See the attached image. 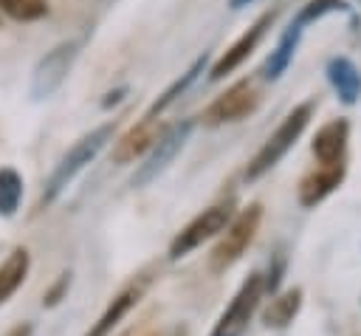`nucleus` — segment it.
Masks as SVG:
<instances>
[{"label": "nucleus", "instance_id": "1", "mask_svg": "<svg viewBox=\"0 0 361 336\" xmlns=\"http://www.w3.org/2000/svg\"><path fill=\"white\" fill-rule=\"evenodd\" d=\"M113 133H116V121H104V124H99L96 130L85 133V136L59 158V164L54 167L48 184H45V189H42V203H54V200L65 192V186L113 141Z\"/></svg>", "mask_w": 361, "mask_h": 336}, {"label": "nucleus", "instance_id": "2", "mask_svg": "<svg viewBox=\"0 0 361 336\" xmlns=\"http://www.w3.org/2000/svg\"><path fill=\"white\" fill-rule=\"evenodd\" d=\"M313 107H316V102L313 99H307V102H302V104H296L282 121H279V127L265 138V144L257 150V155L251 158V164H248V169H245V181H257V178H262L268 169H274L282 158H285V152L299 141V136L305 133V127H307V121H310V116H313Z\"/></svg>", "mask_w": 361, "mask_h": 336}, {"label": "nucleus", "instance_id": "3", "mask_svg": "<svg viewBox=\"0 0 361 336\" xmlns=\"http://www.w3.org/2000/svg\"><path fill=\"white\" fill-rule=\"evenodd\" d=\"M192 130H195V121L192 119H180V121L169 124L166 130H161V136L155 138V144L147 150L144 161L138 164V169L133 175V186H147L149 181H155L172 164V158L183 150V144L189 141Z\"/></svg>", "mask_w": 361, "mask_h": 336}, {"label": "nucleus", "instance_id": "4", "mask_svg": "<svg viewBox=\"0 0 361 336\" xmlns=\"http://www.w3.org/2000/svg\"><path fill=\"white\" fill-rule=\"evenodd\" d=\"M79 48H82L79 40H65L54 45L45 56H39V62L31 71V99H48L62 88L79 56Z\"/></svg>", "mask_w": 361, "mask_h": 336}, {"label": "nucleus", "instance_id": "5", "mask_svg": "<svg viewBox=\"0 0 361 336\" xmlns=\"http://www.w3.org/2000/svg\"><path fill=\"white\" fill-rule=\"evenodd\" d=\"M259 220H262L259 203H251L237 217H231V223L226 226L223 237L217 240V246L212 251V271H226L231 263H237L243 257V251L251 246V240L259 229Z\"/></svg>", "mask_w": 361, "mask_h": 336}, {"label": "nucleus", "instance_id": "6", "mask_svg": "<svg viewBox=\"0 0 361 336\" xmlns=\"http://www.w3.org/2000/svg\"><path fill=\"white\" fill-rule=\"evenodd\" d=\"M259 107V93L254 88L251 79H240L234 82L226 93H220L200 116V121L206 127H220V124H231L240 119H248L254 110Z\"/></svg>", "mask_w": 361, "mask_h": 336}, {"label": "nucleus", "instance_id": "7", "mask_svg": "<svg viewBox=\"0 0 361 336\" xmlns=\"http://www.w3.org/2000/svg\"><path fill=\"white\" fill-rule=\"evenodd\" d=\"M231 209H234L231 203H217V206L203 209L195 220H189V223L175 234V240L169 243V260H180V257H186L192 248H197L203 240L220 234V232L231 223Z\"/></svg>", "mask_w": 361, "mask_h": 336}, {"label": "nucleus", "instance_id": "8", "mask_svg": "<svg viewBox=\"0 0 361 336\" xmlns=\"http://www.w3.org/2000/svg\"><path fill=\"white\" fill-rule=\"evenodd\" d=\"M274 20H276V11H265V14H262V17H259V20H257V23H254V25H251V28H248L231 48H226V54L209 68V79H212V82H220V79L228 76L234 68H240V65L254 54V48L259 45V40L265 37V31L271 28Z\"/></svg>", "mask_w": 361, "mask_h": 336}, {"label": "nucleus", "instance_id": "9", "mask_svg": "<svg viewBox=\"0 0 361 336\" xmlns=\"http://www.w3.org/2000/svg\"><path fill=\"white\" fill-rule=\"evenodd\" d=\"M262 288H265L262 277H259V274H251V277L243 282V288L237 291V296L231 299L228 311L220 316V322H217V328H214L212 336H237V330H240V328L248 322V316L254 313V308H257V302H259V296H262Z\"/></svg>", "mask_w": 361, "mask_h": 336}, {"label": "nucleus", "instance_id": "10", "mask_svg": "<svg viewBox=\"0 0 361 336\" xmlns=\"http://www.w3.org/2000/svg\"><path fill=\"white\" fill-rule=\"evenodd\" d=\"M347 138H350L347 119H333V121H327L324 127L316 130L310 150H313V155H316V161L322 167H333V164H341L344 161Z\"/></svg>", "mask_w": 361, "mask_h": 336}, {"label": "nucleus", "instance_id": "11", "mask_svg": "<svg viewBox=\"0 0 361 336\" xmlns=\"http://www.w3.org/2000/svg\"><path fill=\"white\" fill-rule=\"evenodd\" d=\"M158 119H147L141 116L138 124H133L116 144H113V161L116 164H127V161H135L138 155H147V150L155 144L158 138Z\"/></svg>", "mask_w": 361, "mask_h": 336}, {"label": "nucleus", "instance_id": "12", "mask_svg": "<svg viewBox=\"0 0 361 336\" xmlns=\"http://www.w3.org/2000/svg\"><path fill=\"white\" fill-rule=\"evenodd\" d=\"M344 181V161L333 164V167H319L313 172H307L299 184V203L302 206H316L319 200H324L338 184Z\"/></svg>", "mask_w": 361, "mask_h": 336}, {"label": "nucleus", "instance_id": "13", "mask_svg": "<svg viewBox=\"0 0 361 336\" xmlns=\"http://www.w3.org/2000/svg\"><path fill=\"white\" fill-rule=\"evenodd\" d=\"M327 82L333 85V90L338 93V99L344 104H355L361 96V71L355 68V62L350 56H333L327 62Z\"/></svg>", "mask_w": 361, "mask_h": 336}, {"label": "nucleus", "instance_id": "14", "mask_svg": "<svg viewBox=\"0 0 361 336\" xmlns=\"http://www.w3.org/2000/svg\"><path fill=\"white\" fill-rule=\"evenodd\" d=\"M299 37H302V28H299L296 23H290V25H288V31L279 37L276 48L268 54V59H265V62H262V68H259V76H262L265 82H276V79L288 71V65L293 62V54H296Z\"/></svg>", "mask_w": 361, "mask_h": 336}, {"label": "nucleus", "instance_id": "15", "mask_svg": "<svg viewBox=\"0 0 361 336\" xmlns=\"http://www.w3.org/2000/svg\"><path fill=\"white\" fill-rule=\"evenodd\" d=\"M144 288H147V280L130 282V285H127V288H124V291H121V294H118V296H116V299L107 305V311H104V313L99 316V322H96V325L87 330V336H107V333H110V330L118 325V319H121V316H124V313H127V311H130V308H133V305L141 299Z\"/></svg>", "mask_w": 361, "mask_h": 336}, {"label": "nucleus", "instance_id": "16", "mask_svg": "<svg viewBox=\"0 0 361 336\" xmlns=\"http://www.w3.org/2000/svg\"><path fill=\"white\" fill-rule=\"evenodd\" d=\"M206 62H209V59H206V54H203V56H197V59H195V62H192V65H189V68H186V71H183V73H180V76H178V79H175V82H172V85H169V88H166V90H164V93H161L149 107H147V113H144V116H147V119H161V113H164L169 104H175V102H178V99H180V96H183L195 82H197V76L206 71Z\"/></svg>", "mask_w": 361, "mask_h": 336}, {"label": "nucleus", "instance_id": "17", "mask_svg": "<svg viewBox=\"0 0 361 336\" xmlns=\"http://www.w3.org/2000/svg\"><path fill=\"white\" fill-rule=\"evenodd\" d=\"M28 274V251L25 248H17L8 254V260L0 265V305L23 285Z\"/></svg>", "mask_w": 361, "mask_h": 336}, {"label": "nucleus", "instance_id": "18", "mask_svg": "<svg viewBox=\"0 0 361 336\" xmlns=\"http://www.w3.org/2000/svg\"><path fill=\"white\" fill-rule=\"evenodd\" d=\"M299 305H302V291H299V288H290V291L279 294V296L265 308L262 319H265L268 328H285L288 322H293Z\"/></svg>", "mask_w": 361, "mask_h": 336}, {"label": "nucleus", "instance_id": "19", "mask_svg": "<svg viewBox=\"0 0 361 336\" xmlns=\"http://www.w3.org/2000/svg\"><path fill=\"white\" fill-rule=\"evenodd\" d=\"M23 198V178L17 169L3 167L0 169V215H14Z\"/></svg>", "mask_w": 361, "mask_h": 336}, {"label": "nucleus", "instance_id": "20", "mask_svg": "<svg viewBox=\"0 0 361 336\" xmlns=\"http://www.w3.org/2000/svg\"><path fill=\"white\" fill-rule=\"evenodd\" d=\"M0 8H3L8 17L23 20V23L37 20V17H42V14L48 11L45 0H0Z\"/></svg>", "mask_w": 361, "mask_h": 336}, {"label": "nucleus", "instance_id": "21", "mask_svg": "<svg viewBox=\"0 0 361 336\" xmlns=\"http://www.w3.org/2000/svg\"><path fill=\"white\" fill-rule=\"evenodd\" d=\"M341 8H347L344 0H310V3L302 6V11L296 14V25L302 28L305 23H313V20H319V17L330 14V11H341Z\"/></svg>", "mask_w": 361, "mask_h": 336}, {"label": "nucleus", "instance_id": "22", "mask_svg": "<svg viewBox=\"0 0 361 336\" xmlns=\"http://www.w3.org/2000/svg\"><path fill=\"white\" fill-rule=\"evenodd\" d=\"M107 96H110V99H104V107H110V104H116V102H118V99L124 96V88H118L116 93H107Z\"/></svg>", "mask_w": 361, "mask_h": 336}, {"label": "nucleus", "instance_id": "23", "mask_svg": "<svg viewBox=\"0 0 361 336\" xmlns=\"http://www.w3.org/2000/svg\"><path fill=\"white\" fill-rule=\"evenodd\" d=\"M251 3H254V0H228L231 8H243V6H251Z\"/></svg>", "mask_w": 361, "mask_h": 336}, {"label": "nucleus", "instance_id": "24", "mask_svg": "<svg viewBox=\"0 0 361 336\" xmlns=\"http://www.w3.org/2000/svg\"><path fill=\"white\" fill-rule=\"evenodd\" d=\"M28 333H31V328H28V325H25V328H17V330H14V333H11V336H28Z\"/></svg>", "mask_w": 361, "mask_h": 336}]
</instances>
